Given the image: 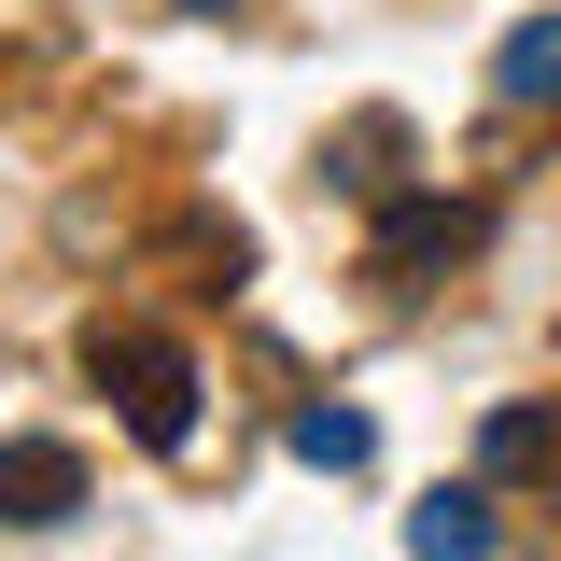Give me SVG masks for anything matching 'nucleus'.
Masks as SVG:
<instances>
[{
	"instance_id": "1",
	"label": "nucleus",
	"mask_w": 561,
	"mask_h": 561,
	"mask_svg": "<svg viewBox=\"0 0 561 561\" xmlns=\"http://www.w3.org/2000/svg\"><path fill=\"white\" fill-rule=\"evenodd\" d=\"M84 365H99V393L127 408L140 449H197V351L154 337V323H84Z\"/></svg>"
},
{
	"instance_id": "2",
	"label": "nucleus",
	"mask_w": 561,
	"mask_h": 561,
	"mask_svg": "<svg viewBox=\"0 0 561 561\" xmlns=\"http://www.w3.org/2000/svg\"><path fill=\"white\" fill-rule=\"evenodd\" d=\"M70 505H84V449H70V435H14V449H0V519H14V534H57Z\"/></svg>"
},
{
	"instance_id": "3",
	"label": "nucleus",
	"mask_w": 561,
	"mask_h": 561,
	"mask_svg": "<svg viewBox=\"0 0 561 561\" xmlns=\"http://www.w3.org/2000/svg\"><path fill=\"white\" fill-rule=\"evenodd\" d=\"M449 253H478V210H463V197H393L379 239H365L379 280H421V267H449Z\"/></svg>"
},
{
	"instance_id": "4",
	"label": "nucleus",
	"mask_w": 561,
	"mask_h": 561,
	"mask_svg": "<svg viewBox=\"0 0 561 561\" xmlns=\"http://www.w3.org/2000/svg\"><path fill=\"white\" fill-rule=\"evenodd\" d=\"M491 84H505L519 113H561V14H519L505 57H491Z\"/></svg>"
},
{
	"instance_id": "5",
	"label": "nucleus",
	"mask_w": 561,
	"mask_h": 561,
	"mask_svg": "<svg viewBox=\"0 0 561 561\" xmlns=\"http://www.w3.org/2000/svg\"><path fill=\"white\" fill-rule=\"evenodd\" d=\"M505 519H491V491H435V505H408V548H435V561H478Z\"/></svg>"
},
{
	"instance_id": "6",
	"label": "nucleus",
	"mask_w": 561,
	"mask_h": 561,
	"mask_svg": "<svg viewBox=\"0 0 561 561\" xmlns=\"http://www.w3.org/2000/svg\"><path fill=\"white\" fill-rule=\"evenodd\" d=\"M478 463H491V478H548V463H561V408H491Z\"/></svg>"
},
{
	"instance_id": "7",
	"label": "nucleus",
	"mask_w": 561,
	"mask_h": 561,
	"mask_svg": "<svg viewBox=\"0 0 561 561\" xmlns=\"http://www.w3.org/2000/svg\"><path fill=\"white\" fill-rule=\"evenodd\" d=\"M295 463H323V478H365V463H379L365 408H295Z\"/></svg>"
},
{
	"instance_id": "8",
	"label": "nucleus",
	"mask_w": 561,
	"mask_h": 561,
	"mask_svg": "<svg viewBox=\"0 0 561 561\" xmlns=\"http://www.w3.org/2000/svg\"><path fill=\"white\" fill-rule=\"evenodd\" d=\"M393 154H408V127H393V113H365V127H351V169H337V183H365V197H393Z\"/></svg>"
},
{
	"instance_id": "9",
	"label": "nucleus",
	"mask_w": 561,
	"mask_h": 561,
	"mask_svg": "<svg viewBox=\"0 0 561 561\" xmlns=\"http://www.w3.org/2000/svg\"><path fill=\"white\" fill-rule=\"evenodd\" d=\"M169 14H239V0H169Z\"/></svg>"
}]
</instances>
